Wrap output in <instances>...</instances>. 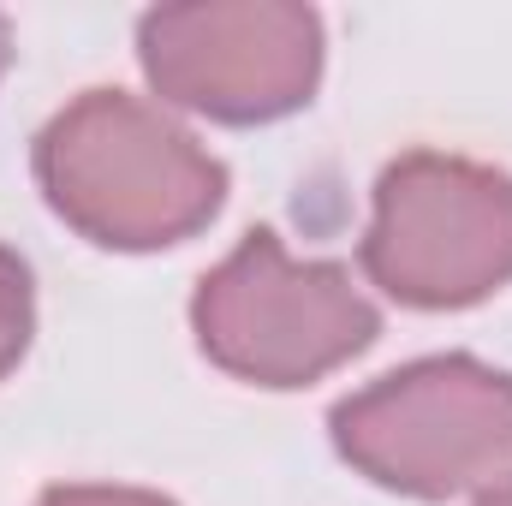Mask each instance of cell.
Segmentation results:
<instances>
[{
    "label": "cell",
    "instance_id": "obj_1",
    "mask_svg": "<svg viewBox=\"0 0 512 506\" xmlns=\"http://www.w3.org/2000/svg\"><path fill=\"white\" fill-rule=\"evenodd\" d=\"M48 209L102 251H167L227 203V167L131 90H84L36 137Z\"/></svg>",
    "mask_w": 512,
    "mask_h": 506
},
{
    "label": "cell",
    "instance_id": "obj_2",
    "mask_svg": "<svg viewBox=\"0 0 512 506\" xmlns=\"http://www.w3.org/2000/svg\"><path fill=\"white\" fill-rule=\"evenodd\" d=\"M203 358L251 387H310L376 346L382 316L340 262H298L274 227H251L191 292Z\"/></svg>",
    "mask_w": 512,
    "mask_h": 506
},
{
    "label": "cell",
    "instance_id": "obj_3",
    "mask_svg": "<svg viewBox=\"0 0 512 506\" xmlns=\"http://www.w3.org/2000/svg\"><path fill=\"white\" fill-rule=\"evenodd\" d=\"M334 453L405 501L483 495L512 465V376L441 352L346 393L328 417Z\"/></svg>",
    "mask_w": 512,
    "mask_h": 506
},
{
    "label": "cell",
    "instance_id": "obj_4",
    "mask_svg": "<svg viewBox=\"0 0 512 506\" xmlns=\"http://www.w3.org/2000/svg\"><path fill=\"white\" fill-rule=\"evenodd\" d=\"M364 274L405 310H471L512 280V173L411 149L376 179Z\"/></svg>",
    "mask_w": 512,
    "mask_h": 506
},
{
    "label": "cell",
    "instance_id": "obj_5",
    "mask_svg": "<svg viewBox=\"0 0 512 506\" xmlns=\"http://www.w3.org/2000/svg\"><path fill=\"white\" fill-rule=\"evenodd\" d=\"M137 60L161 102L215 126H268L322 84V18L298 0H185L137 18Z\"/></svg>",
    "mask_w": 512,
    "mask_h": 506
},
{
    "label": "cell",
    "instance_id": "obj_6",
    "mask_svg": "<svg viewBox=\"0 0 512 506\" xmlns=\"http://www.w3.org/2000/svg\"><path fill=\"white\" fill-rule=\"evenodd\" d=\"M30 334H36V280H30V262L0 245V376H12L24 364Z\"/></svg>",
    "mask_w": 512,
    "mask_h": 506
},
{
    "label": "cell",
    "instance_id": "obj_7",
    "mask_svg": "<svg viewBox=\"0 0 512 506\" xmlns=\"http://www.w3.org/2000/svg\"><path fill=\"white\" fill-rule=\"evenodd\" d=\"M36 506H173L155 489H126V483H54L42 489Z\"/></svg>",
    "mask_w": 512,
    "mask_h": 506
},
{
    "label": "cell",
    "instance_id": "obj_8",
    "mask_svg": "<svg viewBox=\"0 0 512 506\" xmlns=\"http://www.w3.org/2000/svg\"><path fill=\"white\" fill-rule=\"evenodd\" d=\"M477 506H512V477H501V483H489V489L477 495Z\"/></svg>",
    "mask_w": 512,
    "mask_h": 506
},
{
    "label": "cell",
    "instance_id": "obj_9",
    "mask_svg": "<svg viewBox=\"0 0 512 506\" xmlns=\"http://www.w3.org/2000/svg\"><path fill=\"white\" fill-rule=\"evenodd\" d=\"M6 66H12V24H6V12H0V78H6Z\"/></svg>",
    "mask_w": 512,
    "mask_h": 506
}]
</instances>
